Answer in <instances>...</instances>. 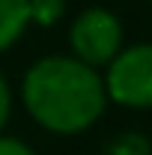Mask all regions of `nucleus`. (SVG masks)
<instances>
[{
	"label": "nucleus",
	"instance_id": "obj_8",
	"mask_svg": "<svg viewBox=\"0 0 152 155\" xmlns=\"http://www.w3.org/2000/svg\"><path fill=\"white\" fill-rule=\"evenodd\" d=\"M0 155H36L24 140H18V137H6L3 131H0Z\"/></svg>",
	"mask_w": 152,
	"mask_h": 155
},
{
	"label": "nucleus",
	"instance_id": "obj_5",
	"mask_svg": "<svg viewBox=\"0 0 152 155\" xmlns=\"http://www.w3.org/2000/svg\"><path fill=\"white\" fill-rule=\"evenodd\" d=\"M107 155H152V143L140 131H125L107 143Z\"/></svg>",
	"mask_w": 152,
	"mask_h": 155
},
{
	"label": "nucleus",
	"instance_id": "obj_3",
	"mask_svg": "<svg viewBox=\"0 0 152 155\" xmlns=\"http://www.w3.org/2000/svg\"><path fill=\"white\" fill-rule=\"evenodd\" d=\"M69 45L72 57H78L87 66H107L122 48V24L111 9L104 6H90L78 12L72 27H69Z\"/></svg>",
	"mask_w": 152,
	"mask_h": 155
},
{
	"label": "nucleus",
	"instance_id": "obj_1",
	"mask_svg": "<svg viewBox=\"0 0 152 155\" xmlns=\"http://www.w3.org/2000/svg\"><path fill=\"white\" fill-rule=\"evenodd\" d=\"M21 101L45 131L81 134L93 128L107 107L104 78L72 54L36 60L21 84Z\"/></svg>",
	"mask_w": 152,
	"mask_h": 155
},
{
	"label": "nucleus",
	"instance_id": "obj_9",
	"mask_svg": "<svg viewBox=\"0 0 152 155\" xmlns=\"http://www.w3.org/2000/svg\"><path fill=\"white\" fill-rule=\"evenodd\" d=\"M149 3H152V0H149Z\"/></svg>",
	"mask_w": 152,
	"mask_h": 155
},
{
	"label": "nucleus",
	"instance_id": "obj_7",
	"mask_svg": "<svg viewBox=\"0 0 152 155\" xmlns=\"http://www.w3.org/2000/svg\"><path fill=\"white\" fill-rule=\"evenodd\" d=\"M9 114H12V90H9V81L0 72V131L9 122Z\"/></svg>",
	"mask_w": 152,
	"mask_h": 155
},
{
	"label": "nucleus",
	"instance_id": "obj_2",
	"mask_svg": "<svg viewBox=\"0 0 152 155\" xmlns=\"http://www.w3.org/2000/svg\"><path fill=\"white\" fill-rule=\"evenodd\" d=\"M104 93L107 101L122 107H152V42L122 45L107 66H104Z\"/></svg>",
	"mask_w": 152,
	"mask_h": 155
},
{
	"label": "nucleus",
	"instance_id": "obj_4",
	"mask_svg": "<svg viewBox=\"0 0 152 155\" xmlns=\"http://www.w3.org/2000/svg\"><path fill=\"white\" fill-rule=\"evenodd\" d=\"M30 27V0H0V54L9 51Z\"/></svg>",
	"mask_w": 152,
	"mask_h": 155
},
{
	"label": "nucleus",
	"instance_id": "obj_6",
	"mask_svg": "<svg viewBox=\"0 0 152 155\" xmlns=\"http://www.w3.org/2000/svg\"><path fill=\"white\" fill-rule=\"evenodd\" d=\"M66 15V0H30V24L54 27Z\"/></svg>",
	"mask_w": 152,
	"mask_h": 155
}]
</instances>
